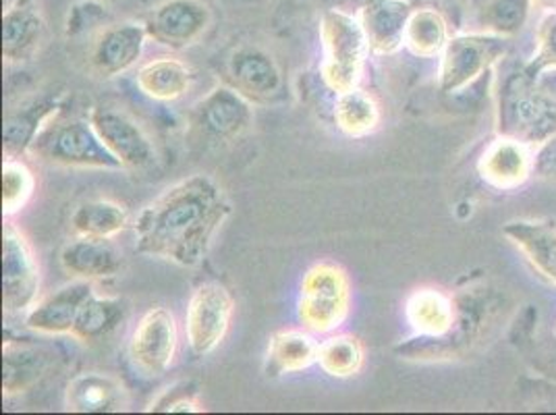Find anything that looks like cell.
I'll use <instances>...</instances> for the list:
<instances>
[{"mask_svg": "<svg viewBox=\"0 0 556 415\" xmlns=\"http://www.w3.org/2000/svg\"><path fill=\"white\" fill-rule=\"evenodd\" d=\"M507 38L480 32L453 36L442 50L439 88L442 93H462L505 56Z\"/></svg>", "mask_w": 556, "mask_h": 415, "instance_id": "7", "label": "cell"}, {"mask_svg": "<svg viewBox=\"0 0 556 415\" xmlns=\"http://www.w3.org/2000/svg\"><path fill=\"white\" fill-rule=\"evenodd\" d=\"M320 75L326 88L337 96L359 88L370 47L357 13L341 7L328 9L320 20Z\"/></svg>", "mask_w": 556, "mask_h": 415, "instance_id": "2", "label": "cell"}, {"mask_svg": "<svg viewBox=\"0 0 556 415\" xmlns=\"http://www.w3.org/2000/svg\"><path fill=\"white\" fill-rule=\"evenodd\" d=\"M533 171L540 177L556 179V136L546 139L544 143H540V150L533 159Z\"/></svg>", "mask_w": 556, "mask_h": 415, "instance_id": "37", "label": "cell"}, {"mask_svg": "<svg viewBox=\"0 0 556 415\" xmlns=\"http://www.w3.org/2000/svg\"><path fill=\"white\" fill-rule=\"evenodd\" d=\"M556 70V11L546 13L538 27V48L532 61L523 67L530 79H538L544 71Z\"/></svg>", "mask_w": 556, "mask_h": 415, "instance_id": "34", "label": "cell"}, {"mask_svg": "<svg viewBox=\"0 0 556 415\" xmlns=\"http://www.w3.org/2000/svg\"><path fill=\"white\" fill-rule=\"evenodd\" d=\"M93 293L96 291L90 280L75 278L73 282H67L47 298L36 301L34 307L25 314V328L50 337L71 335L79 310Z\"/></svg>", "mask_w": 556, "mask_h": 415, "instance_id": "15", "label": "cell"}, {"mask_svg": "<svg viewBox=\"0 0 556 415\" xmlns=\"http://www.w3.org/2000/svg\"><path fill=\"white\" fill-rule=\"evenodd\" d=\"M478 171L492 187L513 189L528 179L530 171H533V161L526 143L501 136L488 146L478 162Z\"/></svg>", "mask_w": 556, "mask_h": 415, "instance_id": "21", "label": "cell"}, {"mask_svg": "<svg viewBox=\"0 0 556 415\" xmlns=\"http://www.w3.org/2000/svg\"><path fill=\"white\" fill-rule=\"evenodd\" d=\"M88 118L100 141L123 168L139 171L156 161L152 139L129 113L113 106H93Z\"/></svg>", "mask_w": 556, "mask_h": 415, "instance_id": "12", "label": "cell"}, {"mask_svg": "<svg viewBox=\"0 0 556 415\" xmlns=\"http://www.w3.org/2000/svg\"><path fill=\"white\" fill-rule=\"evenodd\" d=\"M206 407L200 403L198 391L191 389V385H175L150 403L146 412L156 414H202Z\"/></svg>", "mask_w": 556, "mask_h": 415, "instance_id": "36", "label": "cell"}, {"mask_svg": "<svg viewBox=\"0 0 556 415\" xmlns=\"http://www.w3.org/2000/svg\"><path fill=\"white\" fill-rule=\"evenodd\" d=\"M63 113L61 96L40 98L22 111L9 115L2 127L4 139V156H20L27 154L31 143L42 134V129Z\"/></svg>", "mask_w": 556, "mask_h": 415, "instance_id": "22", "label": "cell"}, {"mask_svg": "<svg viewBox=\"0 0 556 415\" xmlns=\"http://www.w3.org/2000/svg\"><path fill=\"white\" fill-rule=\"evenodd\" d=\"M136 84L146 98L170 104L189 92L191 70L177 56H154L139 65Z\"/></svg>", "mask_w": 556, "mask_h": 415, "instance_id": "23", "label": "cell"}, {"mask_svg": "<svg viewBox=\"0 0 556 415\" xmlns=\"http://www.w3.org/2000/svg\"><path fill=\"white\" fill-rule=\"evenodd\" d=\"M235 300L220 282H202L191 293L186 312L187 347L195 357L214 353L229 335Z\"/></svg>", "mask_w": 556, "mask_h": 415, "instance_id": "9", "label": "cell"}, {"mask_svg": "<svg viewBox=\"0 0 556 415\" xmlns=\"http://www.w3.org/2000/svg\"><path fill=\"white\" fill-rule=\"evenodd\" d=\"M59 262L70 277L93 282L116 277L123 268V254L111 243V239L75 237L63 246Z\"/></svg>", "mask_w": 556, "mask_h": 415, "instance_id": "18", "label": "cell"}, {"mask_svg": "<svg viewBox=\"0 0 556 415\" xmlns=\"http://www.w3.org/2000/svg\"><path fill=\"white\" fill-rule=\"evenodd\" d=\"M102 2H115V0H102Z\"/></svg>", "mask_w": 556, "mask_h": 415, "instance_id": "40", "label": "cell"}, {"mask_svg": "<svg viewBox=\"0 0 556 415\" xmlns=\"http://www.w3.org/2000/svg\"><path fill=\"white\" fill-rule=\"evenodd\" d=\"M503 232L542 277L556 285V227L553 223L513 221L505 225Z\"/></svg>", "mask_w": 556, "mask_h": 415, "instance_id": "24", "label": "cell"}, {"mask_svg": "<svg viewBox=\"0 0 556 415\" xmlns=\"http://www.w3.org/2000/svg\"><path fill=\"white\" fill-rule=\"evenodd\" d=\"M229 84L254 104H268L285 88L282 70L273 54L257 47L237 48L227 63Z\"/></svg>", "mask_w": 556, "mask_h": 415, "instance_id": "14", "label": "cell"}, {"mask_svg": "<svg viewBox=\"0 0 556 415\" xmlns=\"http://www.w3.org/2000/svg\"><path fill=\"white\" fill-rule=\"evenodd\" d=\"M148 29L143 22H118L104 25L90 50V67L100 79H113L134 70L148 42Z\"/></svg>", "mask_w": 556, "mask_h": 415, "instance_id": "13", "label": "cell"}, {"mask_svg": "<svg viewBox=\"0 0 556 415\" xmlns=\"http://www.w3.org/2000/svg\"><path fill=\"white\" fill-rule=\"evenodd\" d=\"M125 320H127L125 301L93 293L79 310L71 337L84 345H96L106 341Z\"/></svg>", "mask_w": 556, "mask_h": 415, "instance_id": "27", "label": "cell"}, {"mask_svg": "<svg viewBox=\"0 0 556 415\" xmlns=\"http://www.w3.org/2000/svg\"><path fill=\"white\" fill-rule=\"evenodd\" d=\"M71 231L75 237L115 239L129 227L127 208L113 200H86L71 212Z\"/></svg>", "mask_w": 556, "mask_h": 415, "instance_id": "28", "label": "cell"}, {"mask_svg": "<svg viewBox=\"0 0 556 415\" xmlns=\"http://www.w3.org/2000/svg\"><path fill=\"white\" fill-rule=\"evenodd\" d=\"M405 320L414 337L442 339L457 323V300L441 289H416L405 301Z\"/></svg>", "mask_w": 556, "mask_h": 415, "instance_id": "20", "label": "cell"}, {"mask_svg": "<svg viewBox=\"0 0 556 415\" xmlns=\"http://www.w3.org/2000/svg\"><path fill=\"white\" fill-rule=\"evenodd\" d=\"M316 366L330 378H355L366 366V347L355 335L332 332L320 343Z\"/></svg>", "mask_w": 556, "mask_h": 415, "instance_id": "30", "label": "cell"}, {"mask_svg": "<svg viewBox=\"0 0 556 415\" xmlns=\"http://www.w3.org/2000/svg\"><path fill=\"white\" fill-rule=\"evenodd\" d=\"M36 191L34 171L20 156H7L2 162V214L13 218L20 214Z\"/></svg>", "mask_w": 556, "mask_h": 415, "instance_id": "32", "label": "cell"}, {"mask_svg": "<svg viewBox=\"0 0 556 415\" xmlns=\"http://www.w3.org/2000/svg\"><path fill=\"white\" fill-rule=\"evenodd\" d=\"M104 22H109L106 2L81 0L71 7L67 24H65V34H67V38H79V36L90 34L96 27H102Z\"/></svg>", "mask_w": 556, "mask_h": 415, "instance_id": "35", "label": "cell"}, {"mask_svg": "<svg viewBox=\"0 0 556 415\" xmlns=\"http://www.w3.org/2000/svg\"><path fill=\"white\" fill-rule=\"evenodd\" d=\"M231 212V200L212 177L189 175L141 208L134 223L136 252L195 268Z\"/></svg>", "mask_w": 556, "mask_h": 415, "instance_id": "1", "label": "cell"}, {"mask_svg": "<svg viewBox=\"0 0 556 415\" xmlns=\"http://www.w3.org/2000/svg\"><path fill=\"white\" fill-rule=\"evenodd\" d=\"M129 362L146 378H159L175 366L179 353V324L163 305L148 310L131 330Z\"/></svg>", "mask_w": 556, "mask_h": 415, "instance_id": "10", "label": "cell"}, {"mask_svg": "<svg viewBox=\"0 0 556 415\" xmlns=\"http://www.w3.org/2000/svg\"><path fill=\"white\" fill-rule=\"evenodd\" d=\"M127 405V389L111 374L84 372L71 378L65 389V407L71 414H118Z\"/></svg>", "mask_w": 556, "mask_h": 415, "instance_id": "17", "label": "cell"}, {"mask_svg": "<svg viewBox=\"0 0 556 415\" xmlns=\"http://www.w3.org/2000/svg\"><path fill=\"white\" fill-rule=\"evenodd\" d=\"M40 264L36 252L13 223L2 229V310L9 316L27 314L40 300Z\"/></svg>", "mask_w": 556, "mask_h": 415, "instance_id": "8", "label": "cell"}, {"mask_svg": "<svg viewBox=\"0 0 556 415\" xmlns=\"http://www.w3.org/2000/svg\"><path fill=\"white\" fill-rule=\"evenodd\" d=\"M334 123L348 138L362 139L371 136L380 127V106L371 93L355 88L351 92L339 93L334 102Z\"/></svg>", "mask_w": 556, "mask_h": 415, "instance_id": "29", "label": "cell"}, {"mask_svg": "<svg viewBox=\"0 0 556 415\" xmlns=\"http://www.w3.org/2000/svg\"><path fill=\"white\" fill-rule=\"evenodd\" d=\"M27 154L67 168H123L93 131L90 118H54L31 143Z\"/></svg>", "mask_w": 556, "mask_h": 415, "instance_id": "5", "label": "cell"}, {"mask_svg": "<svg viewBox=\"0 0 556 415\" xmlns=\"http://www.w3.org/2000/svg\"><path fill=\"white\" fill-rule=\"evenodd\" d=\"M45 20L31 4L2 13V56L9 63L34 59L45 40Z\"/></svg>", "mask_w": 556, "mask_h": 415, "instance_id": "25", "label": "cell"}, {"mask_svg": "<svg viewBox=\"0 0 556 415\" xmlns=\"http://www.w3.org/2000/svg\"><path fill=\"white\" fill-rule=\"evenodd\" d=\"M320 343L316 335L305 328L277 330L268 339L264 357V372L268 378H282L289 374H300L318 362Z\"/></svg>", "mask_w": 556, "mask_h": 415, "instance_id": "19", "label": "cell"}, {"mask_svg": "<svg viewBox=\"0 0 556 415\" xmlns=\"http://www.w3.org/2000/svg\"><path fill=\"white\" fill-rule=\"evenodd\" d=\"M254 125V102L231 84L212 88L189 115V138L206 150H218L243 138Z\"/></svg>", "mask_w": 556, "mask_h": 415, "instance_id": "6", "label": "cell"}, {"mask_svg": "<svg viewBox=\"0 0 556 415\" xmlns=\"http://www.w3.org/2000/svg\"><path fill=\"white\" fill-rule=\"evenodd\" d=\"M351 301L353 287L348 271L332 260H323L303 275L298 318L314 335H332L348 320Z\"/></svg>", "mask_w": 556, "mask_h": 415, "instance_id": "4", "label": "cell"}, {"mask_svg": "<svg viewBox=\"0 0 556 415\" xmlns=\"http://www.w3.org/2000/svg\"><path fill=\"white\" fill-rule=\"evenodd\" d=\"M496 129L526 146L556 136V104L523 70L509 75L498 90Z\"/></svg>", "mask_w": 556, "mask_h": 415, "instance_id": "3", "label": "cell"}, {"mask_svg": "<svg viewBox=\"0 0 556 415\" xmlns=\"http://www.w3.org/2000/svg\"><path fill=\"white\" fill-rule=\"evenodd\" d=\"M334 2H337V7L348 9L351 13H355V11H359V7H362L366 0H334Z\"/></svg>", "mask_w": 556, "mask_h": 415, "instance_id": "38", "label": "cell"}, {"mask_svg": "<svg viewBox=\"0 0 556 415\" xmlns=\"http://www.w3.org/2000/svg\"><path fill=\"white\" fill-rule=\"evenodd\" d=\"M414 13L409 0H366L357 17L371 54L389 56L405 47V27Z\"/></svg>", "mask_w": 556, "mask_h": 415, "instance_id": "16", "label": "cell"}, {"mask_svg": "<svg viewBox=\"0 0 556 415\" xmlns=\"http://www.w3.org/2000/svg\"><path fill=\"white\" fill-rule=\"evenodd\" d=\"M148 38L170 50L193 47L212 25L204 0H163L143 20Z\"/></svg>", "mask_w": 556, "mask_h": 415, "instance_id": "11", "label": "cell"}, {"mask_svg": "<svg viewBox=\"0 0 556 415\" xmlns=\"http://www.w3.org/2000/svg\"><path fill=\"white\" fill-rule=\"evenodd\" d=\"M533 0H484L480 22L484 32L509 38L528 24Z\"/></svg>", "mask_w": 556, "mask_h": 415, "instance_id": "33", "label": "cell"}, {"mask_svg": "<svg viewBox=\"0 0 556 415\" xmlns=\"http://www.w3.org/2000/svg\"><path fill=\"white\" fill-rule=\"evenodd\" d=\"M50 366V355L45 349L17 341L2 345V392L7 397L24 394L34 389Z\"/></svg>", "mask_w": 556, "mask_h": 415, "instance_id": "26", "label": "cell"}, {"mask_svg": "<svg viewBox=\"0 0 556 415\" xmlns=\"http://www.w3.org/2000/svg\"><path fill=\"white\" fill-rule=\"evenodd\" d=\"M448 36V24L437 9L421 7L414 9L405 27V48L417 59L441 56Z\"/></svg>", "mask_w": 556, "mask_h": 415, "instance_id": "31", "label": "cell"}, {"mask_svg": "<svg viewBox=\"0 0 556 415\" xmlns=\"http://www.w3.org/2000/svg\"><path fill=\"white\" fill-rule=\"evenodd\" d=\"M34 0H20V4L17 7H24V4H31Z\"/></svg>", "mask_w": 556, "mask_h": 415, "instance_id": "39", "label": "cell"}]
</instances>
